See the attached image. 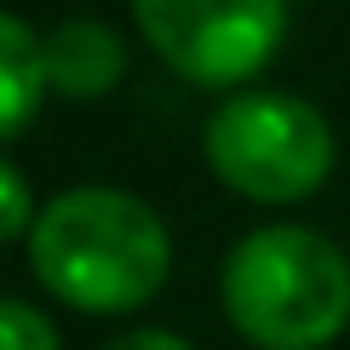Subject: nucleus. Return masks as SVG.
<instances>
[{
	"mask_svg": "<svg viewBox=\"0 0 350 350\" xmlns=\"http://www.w3.org/2000/svg\"><path fill=\"white\" fill-rule=\"evenodd\" d=\"M29 270L69 310L126 316L167 287L172 236L150 201L109 184H81L35 213Z\"/></svg>",
	"mask_w": 350,
	"mask_h": 350,
	"instance_id": "nucleus-1",
	"label": "nucleus"
},
{
	"mask_svg": "<svg viewBox=\"0 0 350 350\" xmlns=\"http://www.w3.org/2000/svg\"><path fill=\"white\" fill-rule=\"evenodd\" d=\"M224 316L258 350H322L350 322V258L322 230L265 224L224 258Z\"/></svg>",
	"mask_w": 350,
	"mask_h": 350,
	"instance_id": "nucleus-2",
	"label": "nucleus"
},
{
	"mask_svg": "<svg viewBox=\"0 0 350 350\" xmlns=\"http://www.w3.org/2000/svg\"><path fill=\"white\" fill-rule=\"evenodd\" d=\"M207 167L218 184L258 207H287L322 189L333 172V133L322 109H310L293 92H241L207 121Z\"/></svg>",
	"mask_w": 350,
	"mask_h": 350,
	"instance_id": "nucleus-3",
	"label": "nucleus"
},
{
	"mask_svg": "<svg viewBox=\"0 0 350 350\" xmlns=\"http://www.w3.org/2000/svg\"><path fill=\"white\" fill-rule=\"evenodd\" d=\"M155 57L196 86H241L282 52L287 0H133Z\"/></svg>",
	"mask_w": 350,
	"mask_h": 350,
	"instance_id": "nucleus-4",
	"label": "nucleus"
},
{
	"mask_svg": "<svg viewBox=\"0 0 350 350\" xmlns=\"http://www.w3.org/2000/svg\"><path fill=\"white\" fill-rule=\"evenodd\" d=\"M40 46H46V86L75 104L115 92L126 75V40L98 18H64Z\"/></svg>",
	"mask_w": 350,
	"mask_h": 350,
	"instance_id": "nucleus-5",
	"label": "nucleus"
},
{
	"mask_svg": "<svg viewBox=\"0 0 350 350\" xmlns=\"http://www.w3.org/2000/svg\"><path fill=\"white\" fill-rule=\"evenodd\" d=\"M46 92V46L23 18L0 12V144H12L35 121Z\"/></svg>",
	"mask_w": 350,
	"mask_h": 350,
	"instance_id": "nucleus-6",
	"label": "nucleus"
},
{
	"mask_svg": "<svg viewBox=\"0 0 350 350\" xmlns=\"http://www.w3.org/2000/svg\"><path fill=\"white\" fill-rule=\"evenodd\" d=\"M0 350H57V327L35 304L0 299Z\"/></svg>",
	"mask_w": 350,
	"mask_h": 350,
	"instance_id": "nucleus-7",
	"label": "nucleus"
},
{
	"mask_svg": "<svg viewBox=\"0 0 350 350\" xmlns=\"http://www.w3.org/2000/svg\"><path fill=\"white\" fill-rule=\"evenodd\" d=\"M35 230V196H29V178L12 161H0V241H18Z\"/></svg>",
	"mask_w": 350,
	"mask_h": 350,
	"instance_id": "nucleus-8",
	"label": "nucleus"
},
{
	"mask_svg": "<svg viewBox=\"0 0 350 350\" xmlns=\"http://www.w3.org/2000/svg\"><path fill=\"white\" fill-rule=\"evenodd\" d=\"M104 350H196V345H184L178 333H167V327H138V333H121V339H109Z\"/></svg>",
	"mask_w": 350,
	"mask_h": 350,
	"instance_id": "nucleus-9",
	"label": "nucleus"
}]
</instances>
